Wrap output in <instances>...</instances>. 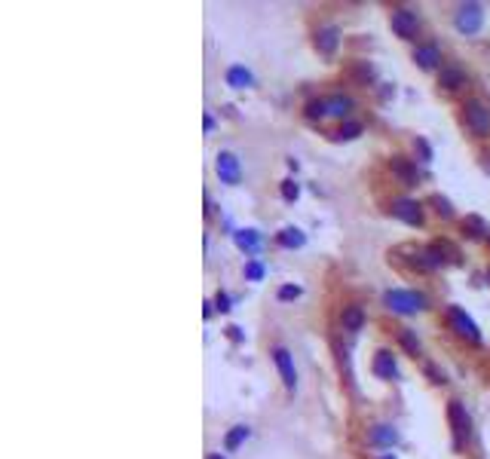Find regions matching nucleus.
<instances>
[{"label":"nucleus","instance_id":"1","mask_svg":"<svg viewBox=\"0 0 490 459\" xmlns=\"http://www.w3.org/2000/svg\"><path fill=\"white\" fill-rule=\"evenodd\" d=\"M383 303H387V310H392V312L411 316V312L426 310V306H429V297H426V294H420V291H402V288H395V291H387Z\"/></svg>","mask_w":490,"mask_h":459},{"label":"nucleus","instance_id":"2","mask_svg":"<svg viewBox=\"0 0 490 459\" xmlns=\"http://www.w3.org/2000/svg\"><path fill=\"white\" fill-rule=\"evenodd\" d=\"M463 123H466V129L472 135L485 138L490 132V108L481 101H475V98H469V101L463 104Z\"/></svg>","mask_w":490,"mask_h":459},{"label":"nucleus","instance_id":"3","mask_svg":"<svg viewBox=\"0 0 490 459\" xmlns=\"http://www.w3.org/2000/svg\"><path fill=\"white\" fill-rule=\"evenodd\" d=\"M454 25H456V31H460V34H478L481 25H485V6H481V3H463V6H456Z\"/></svg>","mask_w":490,"mask_h":459},{"label":"nucleus","instance_id":"4","mask_svg":"<svg viewBox=\"0 0 490 459\" xmlns=\"http://www.w3.org/2000/svg\"><path fill=\"white\" fill-rule=\"evenodd\" d=\"M448 423H450V432H454V450H463L469 441V413L460 401L448 404Z\"/></svg>","mask_w":490,"mask_h":459},{"label":"nucleus","instance_id":"5","mask_svg":"<svg viewBox=\"0 0 490 459\" xmlns=\"http://www.w3.org/2000/svg\"><path fill=\"white\" fill-rule=\"evenodd\" d=\"M448 321H450V327H454L460 337H466L469 343H481V331H478V325H475L472 319L466 316V312L460 310V306H450L448 310Z\"/></svg>","mask_w":490,"mask_h":459},{"label":"nucleus","instance_id":"6","mask_svg":"<svg viewBox=\"0 0 490 459\" xmlns=\"http://www.w3.org/2000/svg\"><path fill=\"white\" fill-rule=\"evenodd\" d=\"M389 25L402 40H414L417 31H420V18H417V12H411V10H392Z\"/></svg>","mask_w":490,"mask_h":459},{"label":"nucleus","instance_id":"7","mask_svg":"<svg viewBox=\"0 0 490 459\" xmlns=\"http://www.w3.org/2000/svg\"><path fill=\"white\" fill-rule=\"evenodd\" d=\"M273 362L279 367V377H282V386L289 392H294V386H297V373H294V362H291V352L285 349V346H276L273 349Z\"/></svg>","mask_w":490,"mask_h":459},{"label":"nucleus","instance_id":"8","mask_svg":"<svg viewBox=\"0 0 490 459\" xmlns=\"http://www.w3.org/2000/svg\"><path fill=\"white\" fill-rule=\"evenodd\" d=\"M392 214H395L398 221H404V224H411V227L423 224V208H420V202H414V199H395L392 202Z\"/></svg>","mask_w":490,"mask_h":459},{"label":"nucleus","instance_id":"9","mask_svg":"<svg viewBox=\"0 0 490 459\" xmlns=\"http://www.w3.org/2000/svg\"><path fill=\"white\" fill-rule=\"evenodd\" d=\"M215 169H218V178L224 181V184H236L239 175H243V169H239V160L230 153V150L218 153V162H215Z\"/></svg>","mask_w":490,"mask_h":459},{"label":"nucleus","instance_id":"10","mask_svg":"<svg viewBox=\"0 0 490 459\" xmlns=\"http://www.w3.org/2000/svg\"><path fill=\"white\" fill-rule=\"evenodd\" d=\"M337 43H341V31H337L334 25H328V28H319V31H316V49L322 52V55H334V52H337Z\"/></svg>","mask_w":490,"mask_h":459},{"label":"nucleus","instance_id":"11","mask_svg":"<svg viewBox=\"0 0 490 459\" xmlns=\"http://www.w3.org/2000/svg\"><path fill=\"white\" fill-rule=\"evenodd\" d=\"M414 62L420 64L423 71H432L435 64H441V49L435 43H420L414 49Z\"/></svg>","mask_w":490,"mask_h":459},{"label":"nucleus","instance_id":"12","mask_svg":"<svg viewBox=\"0 0 490 459\" xmlns=\"http://www.w3.org/2000/svg\"><path fill=\"white\" fill-rule=\"evenodd\" d=\"M322 104H325V116H341V120L350 116V110H352L350 95H325Z\"/></svg>","mask_w":490,"mask_h":459},{"label":"nucleus","instance_id":"13","mask_svg":"<svg viewBox=\"0 0 490 459\" xmlns=\"http://www.w3.org/2000/svg\"><path fill=\"white\" fill-rule=\"evenodd\" d=\"M392 172H395V178L404 187H414L417 184V166L411 160H404V156H392Z\"/></svg>","mask_w":490,"mask_h":459},{"label":"nucleus","instance_id":"14","mask_svg":"<svg viewBox=\"0 0 490 459\" xmlns=\"http://www.w3.org/2000/svg\"><path fill=\"white\" fill-rule=\"evenodd\" d=\"M374 373L383 380H392L398 373V364H395V356H392L389 349H380L374 356Z\"/></svg>","mask_w":490,"mask_h":459},{"label":"nucleus","instance_id":"15","mask_svg":"<svg viewBox=\"0 0 490 459\" xmlns=\"http://www.w3.org/2000/svg\"><path fill=\"white\" fill-rule=\"evenodd\" d=\"M341 321H343V331H362V325H365V310L362 306H343V312H341Z\"/></svg>","mask_w":490,"mask_h":459},{"label":"nucleus","instance_id":"16","mask_svg":"<svg viewBox=\"0 0 490 459\" xmlns=\"http://www.w3.org/2000/svg\"><path fill=\"white\" fill-rule=\"evenodd\" d=\"M463 83H466V74H463L460 68H454V64L441 68V74H439V86H444V89H460Z\"/></svg>","mask_w":490,"mask_h":459},{"label":"nucleus","instance_id":"17","mask_svg":"<svg viewBox=\"0 0 490 459\" xmlns=\"http://www.w3.org/2000/svg\"><path fill=\"white\" fill-rule=\"evenodd\" d=\"M236 245L243 248V251H248V254H258V248H260L258 230H239V233H236Z\"/></svg>","mask_w":490,"mask_h":459},{"label":"nucleus","instance_id":"18","mask_svg":"<svg viewBox=\"0 0 490 459\" xmlns=\"http://www.w3.org/2000/svg\"><path fill=\"white\" fill-rule=\"evenodd\" d=\"M368 441L371 444H395L398 441V432L392 429V425H374V429L368 432Z\"/></svg>","mask_w":490,"mask_h":459},{"label":"nucleus","instance_id":"19","mask_svg":"<svg viewBox=\"0 0 490 459\" xmlns=\"http://www.w3.org/2000/svg\"><path fill=\"white\" fill-rule=\"evenodd\" d=\"M306 239H304V233H300L297 227H285L282 233H279V245H282V248H300Z\"/></svg>","mask_w":490,"mask_h":459},{"label":"nucleus","instance_id":"20","mask_svg":"<svg viewBox=\"0 0 490 459\" xmlns=\"http://www.w3.org/2000/svg\"><path fill=\"white\" fill-rule=\"evenodd\" d=\"M227 83H230L233 89H245L248 83H252V74H248L245 68H239V64H236V68L227 71Z\"/></svg>","mask_w":490,"mask_h":459},{"label":"nucleus","instance_id":"21","mask_svg":"<svg viewBox=\"0 0 490 459\" xmlns=\"http://www.w3.org/2000/svg\"><path fill=\"white\" fill-rule=\"evenodd\" d=\"M362 129H365V126H362L358 120H346L343 126L334 132V138H341V141H352V138H358V135H362Z\"/></svg>","mask_w":490,"mask_h":459},{"label":"nucleus","instance_id":"22","mask_svg":"<svg viewBox=\"0 0 490 459\" xmlns=\"http://www.w3.org/2000/svg\"><path fill=\"white\" fill-rule=\"evenodd\" d=\"M245 438H248V425H233V432L224 438V447H227V450H236L239 444L245 441Z\"/></svg>","mask_w":490,"mask_h":459},{"label":"nucleus","instance_id":"23","mask_svg":"<svg viewBox=\"0 0 490 459\" xmlns=\"http://www.w3.org/2000/svg\"><path fill=\"white\" fill-rule=\"evenodd\" d=\"M398 340H402V346L411 352V356H420V340H417L408 327H402V331H398Z\"/></svg>","mask_w":490,"mask_h":459},{"label":"nucleus","instance_id":"24","mask_svg":"<svg viewBox=\"0 0 490 459\" xmlns=\"http://www.w3.org/2000/svg\"><path fill=\"white\" fill-rule=\"evenodd\" d=\"M463 230H466L469 236H485V233H487L485 221H481V218H475V214H472V218H466V221H463ZM487 236H490V233H487Z\"/></svg>","mask_w":490,"mask_h":459},{"label":"nucleus","instance_id":"25","mask_svg":"<svg viewBox=\"0 0 490 459\" xmlns=\"http://www.w3.org/2000/svg\"><path fill=\"white\" fill-rule=\"evenodd\" d=\"M429 202H432V206H435V212H439L441 218H450V214H454V206H450V202L444 199V196H439V193H435V196H429Z\"/></svg>","mask_w":490,"mask_h":459},{"label":"nucleus","instance_id":"26","mask_svg":"<svg viewBox=\"0 0 490 459\" xmlns=\"http://www.w3.org/2000/svg\"><path fill=\"white\" fill-rule=\"evenodd\" d=\"M306 116H310V120H322V116H325V104H322V98H316V101L306 104Z\"/></svg>","mask_w":490,"mask_h":459},{"label":"nucleus","instance_id":"27","mask_svg":"<svg viewBox=\"0 0 490 459\" xmlns=\"http://www.w3.org/2000/svg\"><path fill=\"white\" fill-rule=\"evenodd\" d=\"M297 193H300L297 184H294V181H282V199L294 202V199H297Z\"/></svg>","mask_w":490,"mask_h":459},{"label":"nucleus","instance_id":"28","mask_svg":"<svg viewBox=\"0 0 490 459\" xmlns=\"http://www.w3.org/2000/svg\"><path fill=\"white\" fill-rule=\"evenodd\" d=\"M294 297H300V288L297 285H282V288H279V300H294Z\"/></svg>","mask_w":490,"mask_h":459},{"label":"nucleus","instance_id":"29","mask_svg":"<svg viewBox=\"0 0 490 459\" xmlns=\"http://www.w3.org/2000/svg\"><path fill=\"white\" fill-rule=\"evenodd\" d=\"M260 275H264V266H260L258 260H252V264L245 266V279H254V282H258Z\"/></svg>","mask_w":490,"mask_h":459},{"label":"nucleus","instance_id":"30","mask_svg":"<svg viewBox=\"0 0 490 459\" xmlns=\"http://www.w3.org/2000/svg\"><path fill=\"white\" fill-rule=\"evenodd\" d=\"M215 303H218V310H221V312L230 310V297H227V294H218V297H215Z\"/></svg>","mask_w":490,"mask_h":459},{"label":"nucleus","instance_id":"31","mask_svg":"<svg viewBox=\"0 0 490 459\" xmlns=\"http://www.w3.org/2000/svg\"><path fill=\"white\" fill-rule=\"evenodd\" d=\"M208 459H224V456H218V454H208Z\"/></svg>","mask_w":490,"mask_h":459},{"label":"nucleus","instance_id":"32","mask_svg":"<svg viewBox=\"0 0 490 459\" xmlns=\"http://www.w3.org/2000/svg\"><path fill=\"white\" fill-rule=\"evenodd\" d=\"M380 459H395V456H392V454H387V456H380Z\"/></svg>","mask_w":490,"mask_h":459},{"label":"nucleus","instance_id":"33","mask_svg":"<svg viewBox=\"0 0 490 459\" xmlns=\"http://www.w3.org/2000/svg\"><path fill=\"white\" fill-rule=\"evenodd\" d=\"M487 279H490V270H487Z\"/></svg>","mask_w":490,"mask_h":459},{"label":"nucleus","instance_id":"34","mask_svg":"<svg viewBox=\"0 0 490 459\" xmlns=\"http://www.w3.org/2000/svg\"><path fill=\"white\" fill-rule=\"evenodd\" d=\"M487 239H490V236H487Z\"/></svg>","mask_w":490,"mask_h":459}]
</instances>
